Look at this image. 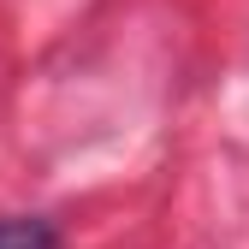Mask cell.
Masks as SVG:
<instances>
[{
	"label": "cell",
	"instance_id": "6da1fadb",
	"mask_svg": "<svg viewBox=\"0 0 249 249\" xmlns=\"http://www.w3.org/2000/svg\"><path fill=\"white\" fill-rule=\"evenodd\" d=\"M0 249H59V231L36 213H12L0 220Z\"/></svg>",
	"mask_w": 249,
	"mask_h": 249
}]
</instances>
